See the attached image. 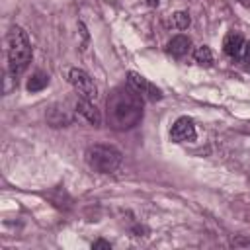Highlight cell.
<instances>
[{"label": "cell", "instance_id": "12", "mask_svg": "<svg viewBox=\"0 0 250 250\" xmlns=\"http://www.w3.org/2000/svg\"><path fill=\"white\" fill-rule=\"evenodd\" d=\"M189 23H191V20H189V14L188 12H176L172 16V25L178 27V29H188Z\"/></svg>", "mask_w": 250, "mask_h": 250}, {"label": "cell", "instance_id": "11", "mask_svg": "<svg viewBox=\"0 0 250 250\" xmlns=\"http://www.w3.org/2000/svg\"><path fill=\"white\" fill-rule=\"evenodd\" d=\"M193 59L195 62L203 64V66H209L213 62V51L207 47V45H199L195 51H193Z\"/></svg>", "mask_w": 250, "mask_h": 250}, {"label": "cell", "instance_id": "10", "mask_svg": "<svg viewBox=\"0 0 250 250\" xmlns=\"http://www.w3.org/2000/svg\"><path fill=\"white\" fill-rule=\"evenodd\" d=\"M49 84V76L45 72H35L29 80H27V92H39Z\"/></svg>", "mask_w": 250, "mask_h": 250}, {"label": "cell", "instance_id": "5", "mask_svg": "<svg viewBox=\"0 0 250 250\" xmlns=\"http://www.w3.org/2000/svg\"><path fill=\"white\" fill-rule=\"evenodd\" d=\"M195 125L191 117H178L170 129V141L174 143H191L195 141Z\"/></svg>", "mask_w": 250, "mask_h": 250}, {"label": "cell", "instance_id": "6", "mask_svg": "<svg viewBox=\"0 0 250 250\" xmlns=\"http://www.w3.org/2000/svg\"><path fill=\"white\" fill-rule=\"evenodd\" d=\"M74 109H76V113H80L88 123H92L94 127H100V123H102V113H100V109H98L90 100L78 98L76 104H74Z\"/></svg>", "mask_w": 250, "mask_h": 250}, {"label": "cell", "instance_id": "13", "mask_svg": "<svg viewBox=\"0 0 250 250\" xmlns=\"http://www.w3.org/2000/svg\"><path fill=\"white\" fill-rule=\"evenodd\" d=\"M238 61L242 64H250V41H244L240 53H238Z\"/></svg>", "mask_w": 250, "mask_h": 250}, {"label": "cell", "instance_id": "15", "mask_svg": "<svg viewBox=\"0 0 250 250\" xmlns=\"http://www.w3.org/2000/svg\"><path fill=\"white\" fill-rule=\"evenodd\" d=\"M92 248H105V250H109L111 244H109L107 240H102V238H100V240H96V242L92 244Z\"/></svg>", "mask_w": 250, "mask_h": 250}, {"label": "cell", "instance_id": "7", "mask_svg": "<svg viewBox=\"0 0 250 250\" xmlns=\"http://www.w3.org/2000/svg\"><path fill=\"white\" fill-rule=\"evenodd\" d=\"M242 45H244V37L238 31H229L223 39V51L230 59H238V53H240Z\"/></svg>", "mask_w": 250, "mask_h": 250}, {"label": "cell", "instance_id": "1", "mask_svg": "<svg viewBox=\"0 0 250 250\" xmlns=\"http://www.w3.org/2000/svg\"><path fill=\"white\" fill-rule=\"evenodd\" d=\"M31 57H33V53H31V43H29L27 33L20 25H14L8 31V68H10V74L12 76L21 74L29 66Z\"/></svg>", "mask_w": 250, "mask_h": 250}, {"label": "cell", "instance_id": "8", "mask_svg": "<svg viewBox=\"0 0 250 250\" xmlns=\"http://www.w3.org/2000/svg\"><path fill=\"white\" fill-rule=\"evenodd\" d=\"M49 123L53 127H64L68 123H72V115H70V109H66L62 104H55L51 109H49V115H47Z\"/></svg>", "mask_w": 250, "mask_h": 250}, {"label": "cell", "instance_id": "4", "mask_svg": "<svg viewBox=\"0 0 250 250\" xmlns=\"http://www.w3.org/2000/svg\"><path fill=\"white\" fill-rule=\"evenodd\" d=\"M127 84H129V88H131L133 92H137L141 98H146V100H150V102L162 100V90L156 88L152 82H148L145 76H141V74H137V72H129V74H127Z\"/></svg>", "mask_w": 250, "mask_h": 250}, {"label": "cell", "instance_id": "9", "mask_svg": "<svg viewBox=\"0 0 250 250\" xmlns=\"http://www.w3.org/2000/svg\"><path fill=\"white\" fill-rule=\"evenodd\" d=\"M189 47H191V41H189V37H188V35H176V37H172V39L168 41L166 51H168L172 57L180 59V57L188 55Z\"/></svg>", "mask_w": 250, "mask_h": 250}, {"label": "cell", "instance_id": "14", "mask_svg": "<svg viewBox=\"0 0 250 250\" xmlns=\"http://www.w3.org/2000/svg\"><path fill=\"white\" fill-rule=\"evenodd\" d=\"M230 246H232V248H250V238H244V236H236V238H232Z\"/></svg>", "mask_w": 250, "mask_h": 250}, {"label": "cell", "instance_id": "2", "mask_svg": "<svg viewBox=\"0 0 250 250\" xmlns=\"http://www.w3.org/2000/svg\"><path fill=\"white\" fill-rule=\"evenodd\" d=\"M121 158H123L121 152L111 145H92L84 152L86 164L94 172H100V174L115 172L121 164Z\"/></svg>", "mask_w": 250, "mask_h": 250}, {"label": "cell", "instance_id": "16", "mask_svg": "<svg viewBox=\"0 0 250 250\" xmlns=\"http://www.w3.org/2000/svg\"><path fill=\"white\" fill-rule=\"evenodd\" d=\"M150 6H158V0H146Z\"/></svg>", "mask_w": 250, "mask_h": 250}, {"label": "cell", "instance_id": "3", "mask_svg": "<svg viewBox=\"0 0 250 250\" xmlns=\"http://www.w3.org/2000/svg\"><path fill=\"white\" fill-rule=\"evenodd\" d=\"M68 82L72 84V88L78 94V98H84V100H90V102L96 100L98 88H96L92 76L86 70H82V68H70L68 70Z\"/></svg>", "mask_w": 250, "mask_h": 250}]
</instances>
